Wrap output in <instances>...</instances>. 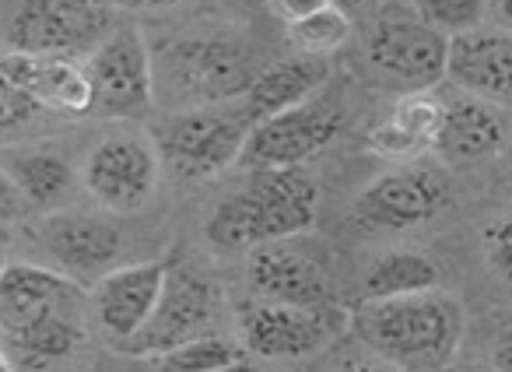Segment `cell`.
Returning <instances> with one entry per match:
<instances>
[{"instance_id": "obj_15", "label": "cell", "mask_w": 512, "mask_h": 372, "mask_svg": "<svg viewBox=\"0 0 512 372\" xmlns=\"http://www.w3.org/2000/svg\"><path fill=\"white\" fill-rule=\"evenodd\" d=\"M327 313L288 306V302H249L239 309V344L246 355L281 362V358H306L330 341Z\"/></svg>"}, {"instance_id": "obj_29", "label": "cell", "mask_w": 512, "mask_h": 372, "mask_svg": "<svg viewBox=\"0 0 512 372\" xmlns=\"http://www.w3.org/2000/svg\"><path fill=\"white\" fill-rule=\"evenodd\" d=\"M484 253L488 264L512 285V215H502L484 229Z\"/></svg>"}, {"instance_id": "obj_7", "label": "cell", "mask_w": 512, "mask_h": 372, "mask_svg": "<svg viewBox=\"0 0 512 372\" xmlns=\"http://www.w3.org/2000/svg\"><path fill=\"white\" fill-rule=\"evenodd\" d=\"M365 60L379 78L393 81L404 92L435 88L446 78L449 39L428 29L411 4H390L372 22L365 39Z\"/></svg>"}, {"instance_id": "obj_33", "label": "cell", "mask_w": 512, "mask_h": 372, "mask_svg": "<svg viewBox=\"0 0 512 372\" xmlns=\"http://www.w3.org/2000/svg\"><path fill=\"white\" fill-rule=\"evenodd\" d=\"M491 365H495L498 372H512V330L509 334H502V341L495 344V351H491Z\"/></svg>"}, {"instance_id": "obj_20", "label": "cell", "mask_w": 512, "mask_h": 372, "mask_svg": "<svg viewBox=\"0 0 512 372\" xmlns=\"http://www.w3.org/2000/svg\"><path fill=\"white\" fill-rule=\"evenodd\" d=\"M446 78L460 92L488 102L512 99V32L474 29L467 36L449 39Z\"/></svg>"}, {"instance_id": "obj_35", "label": "cell", "mask_w": 512, "mask_h": 372, "mask_svg": "<svg viewBox=\"0 0 512 372\" xmlns=\"http://www.w3.org/2000/svg\"><path fill=\"white\" fill-rule=\"evenodd\" d=\"M495 18H498V29L512 32V0H495Z\"/></svg>"}, {"instance_id": "obj_34", "label": "cell", "mask_w": 512, "mask_h": 372, "mask_svg": "<svg viewBox=\"0 0 512 372\" xmlns=\"http://www.w3.org/2000/svg\"><path fill=\"white\" fill-rule=\"evenodd\" d=\"M341 372H404V369H397V365H390V362H383V358H372V362H348Z\"/></svg>"}, {"instance_id": "obj_26", "label": "cell", "mask_w": 512, "mask_h": 372, "mask_svg": "<svg viewBox=\"0 0 512 372\" xmlns=\"http://www.w3.org/2000/svg\"><path fill=\"white\" fill-rule=\"evenodd\" d=\"M411 8L428 29H435L446 39H456L481 29L488 0H411Z\"/></svg>"}, {"instance_id": "obj_18", "label": "cell", "mask_w": 512, "mask_h": 372, "mask_svg": "<svg viewBox=\"0 0 512 372\" xmlns=\"http://www.w3.org/2000/svg\"><path fill=\"white\" fill-rule=\"evenodd\" d=\"M512 137V123L495 102L477 99V95H456L446 99V113H442V127L435 134L432 158L442 165H470L495 158L505 151Z\"/></svg>"}, {"instance_id": "obj_22", "label": "cell", "mask_w": 512, "mask_h": 372, "mask_svg": "<svg viewBox=\"0 0 512 372\" xmlns=\"http://www.w3.org/2000/svg\"><path fill=\"white\" fill-rule=\"evenodd\" d=\"M439 264L425 253L414 250H393L372 260L365 271V299H400V295H418L439 288Z\"/></svg>"}, {"instance_id": "obj_11", "label": "cell", "mask_w": 512, "mask_h": 372, "mask_svg": "<svg viewBox=\"0 0 512 372\" xmlns=\"http://www.w3.org/2000/svg\"><path fill=\"white\" fill-rule=\"evenodd\" d=\"M221 313V292L211 278L190 271V267H172L165 278L162 299H158L151 320L120 344L116 351L134 358H158L179 344L193 341L200 334H211L214 320Z\"/></svg>"}, {"instance_id": "obj_12", "label": "cell", "mask_w": 512, "mask_h": 372, "mask_svg": "<svg viewBox=\"0 0 512 372\" xmlns=\"http://www.w3.org/2000/svg\"><path fill=\"white\" fill-rule=\"evenodd\" d=\"M36 239L46 257L53 260V267L85 288H92L102 274L120 267L123 229L109 215L78 208L53 211V215L39 218Z\"/></svg>"}, {"instance_id": "obj_6", "label": "cell", "mask_w": 512, "mask_h": 372, "mask_svg": "<svg viewBox=\"0 0 512 372\" xmlns=\"http://www.w3.org/2000/svg\"><path fill=\"white\" fill-rule=\"evenodd\" d=\"M116 25L106 0H25L11 18L8 50L85 60Z\"/></svg>"}, {"instance_id": "obj_14", "label": "cell", "mask_w": 512, "mask_h": 372, "mask_svg": "<svg viewBox=\"0 0 512 372\" xmlns=\"http://www.w3.org/2000/svg\"><path fill=\"white\" fill-rule=\"evenodd\" d=\"M165 278H169V260H141V264L113 267L88 288V313L113 348L127 344L151 320Z\"/></svg>"}, {"instance_id": "obj_17", "label": "cell", "mask_w": 512, "mask_h": 372, "mask_svg": "<svg viewBox=\"0 0 512 372\" xmlns=\"http://www.w3.org/2000/svg\"><path fill=\"white\" fill-rule=\"evenodd\" d=\"M246 274H249V288L260 299L327 313V302H330L327 271L320 267V260L288 246V239L285 243H267L249 250Z\"/></svg>"}, {"instance_id": "obj_23", "label": "cell", "mask_w": 512, "mask_h": 372, "mask_svg": "<svg viewBox=\"0 0 512 372\" xmlns=\"http://www.w3.org/2000/svg\"><path fill=\"white\" fill-rule=\"evenodd\" d=\"M355 36V22H351L348 11H341L337 4H327L316 15L302 18L295 25H285V39L299 57H334L337 50L351 43Z\"/></svg>"}, {"instance_id": "obj_40", "label": "cell", "mask_w": 512, "mask_h": 372, "mask_svg": "<svg viewBox=\"0 0 512 372\" xmlns=\"http://www.w3.org/2000/svg\"><path fill=\"white\" fill-rule=\"evenodd\" d=\"M8 264V260H4V229H0V267Z\"/></svg>"}, {"instance_id": "obj_37", "label": "cell", "mask_w": 512, "mask_h": 372, "mask_svg": "<svg viewBox=\"0 0 512 372\" xmlns=\"http://www.w3.org/2000/svg\"><path fill=\"white\" fill-rule=\"evenodd\" d=\"M330 4H337V8L341 11H365V8H372V4H376V0H330Z\"/></svg>"}, {"instance_id": "obj_27", "label": "cell", "mask_w": 512, "mask_h": 372, "mask_svg": "<svg viewBox=\"0 0 512 372\" xmlns=\"http://www.w3.org/2000/svg\"><path fill=\"white\" fill-rule=\"evenodd\" d=\"M365 151L376 155V158H383V162H390V165H407V162H421V158H432V151H428L418 137L407 134L400 123H393L390 116L379 120L376 127L369 130V137H365Z\"/></svg>"}, {"instance_id": "obj_9", "label": "cell", "mask_w": 512, "mask_h": 372, "mask_svg": "<svg viewBox=\"0 0 512 372\" xmlns=\"http://www.w3.org/2000/svg\"><path fill=\"white\" fill-rule=\"evenodd\" d=\"M162 151L148 134H106L81 162V186L109 215H134L155 197Z\"/></svg>"}, {"instance_id": "obj_4", "label": "cell", "mask_w": 512, "mask_h": 372, "mask_svg": "<svg viewBox=\"0 0 512 372\" xmlns=\"http://www.w3.org/2000/svg\"><path fill=\"white\" fill-rule=\"evenodd\" d=\"M253 116L239 102H221V106L179 109L158 127V151L162 162H169L186 179H211L239 165L246 148V137L253 130Z\"/></svg>"}, {"instance_id": "obj_3", "label": "cell", "mask_w": 512, "mask_h": 372, "mask_svg": "<svg viewBox=\"0 0 512 372\" xmlns=\"http://www.w3.org/2000/svg\"><path fill=\"white\" fill-rule=\"evenodd\" d=\"M151 64H155V102L172 113L239 102L260 74L253 46L228 32L169 39L151 50Z\"/></svg>"}, {"instance_id": "obj_25", "label": "cell", "mask_w": 512, "mask_h": 372, "mask_svg": "<svg viewBox=\"0 0 512 372\" xmlns=\"http://www.w3.org/2000/svg\"><path fill=\"white\" fill-rule=\"evenodd\" d=\"M442 113H446V99L435 88H411L404 92L390 109V120L400 123L411 137H418L428 151L435 144V134L442 127Z\"/></svg>"}, {"instance_id": "obj_16", "label": "cell", "mask_w": 512, "mask_h": 372, "mask_svg": "<svg viewBox=\"0 0 512 372\" xmlns=\"http://www.w3.org/2000/svg\"><path fill=\"white\" fill-rule=\"evenodd\" d=\"M0 74H4L8 85H15L22 95H29L46 113H57V116L92 113V85H88V74L81 60L4 50L0 53Z\"/></svg>"}, {"instance_id": "obj_24", "label": "cell", "mask_w": 512, "mask_h": 372, "mask_svg": "<svg viewBox=\"0 0 512 372\" xmlns=\"http://www.w3.org/2000/svg\"><path fill=\"white\" fill-rule=\"evenodd\" d=\"M246 351H242L239 341H232V337H221V334H200L193 337V341L179 344V348L165 351V355H158V369L162 372H214L221 369V365L235 362V358H242Z\"/></svg>"}, {"instance_id": "obj_38", "label": "cell", "mask_w": 512, "mask_h": 372, "mask_svg": "<svg viewBox=\"0 0 512 372\" xmlns=\"http://www.w3.org/2000/svg\"><path fill=\"white\" fill-rule=\"evenodd\" d=\"M442 372H498L495 365H446Z\"/></svg>"}, {"instance_id": "obj_8", "label": "cell", "mask_w": 512, "mask_h": 372, "mask_svg": "<svg viewBox=\"0 0 512 372\" xmlns=\"http://www.w3.org/2000/svg\"><path fill=\"white\" fill-rule=\"evenodd\" d=\"M88 288L57 267L11 260L0 267V344L60 320H88Z\"/></svg>"}, {"instance_id": "obj_21", "label": "cell", "mask_w": 512, "mask_h": 372, "mask_svg": "<svg viewBox=\"0 0 512 372\" xmlns=\"http://www.w3.org/2000/svg\"><path fill=\"white\" fill-rule=\"evenodd\" d=\"M330 81V64L320 57H288L271 67H260L249 92L242 95V106L249 109L253 123L271 120L295 106H306L316 92Z\"/></svg>"}, {"instance_id": "obj_30", "label": "cell", "mask_w": 512, "mask_h": 372, "mask_svg": "<svg viewBox=\"0 0 512 372\" xmlns=\"http://www.w3.org/2000/svg\"><path fill=\"white\" fill-rule=\"evenodd\" d=\"M29 215H32V208L25 204L22 190H18L15 179H11V172L4 169V162H0V229L25 222Z\"/></svg>"}, {"instance_id": "obj_39", "label": "cell", "mask_w": 512, "mask_h": 372, "mask_svg": "<svg viewBox=\"0 0 512 372\" xmlns=\"http://www.w3.org/2000/svg\"><path fill=\"white\" fill-rule=\"evenodd\" d=\"M0 372H15V365H11V358L4 348H0Z\"/></svg>"}, {"instance_id": "obj_32", "label": "cell", "mask_w": 512, "mask_h": 372, "mask_svg": "<svg viewBox=\"0 0 512 372\" xmlns=\"http://www.w3.org/2000/svg\"><path fill=\"white\" fill-rule=\"evenodd\" d=\"M116 15H158V11H169L183 0H106Z\"/></svg>"}, {"instance_id": "obj_5", "label": "cell", "mask_w": 512, "mask_h": 372, "mask_svg": "<svg viewBox=\"0 0 512 372\" xmlns=\"http://www.w3.org/2000/svg\"><path fill=\"white\" fill-rule=\"evenodd\" d=\"M92 85V113L99 120H144L155 106L151 46L137 25H116L85 60Z\"/></svg>"}, {"instance_id": "obj_31", "label": "cell", "mask_w": 512, "mask_h": 372, "mask_svg": "<svg viewBox=\"0 0 512 372\" xmlns=\"http://www.w3.org/2000/svg\"><path fill=\"white\" fill-rule=\"evenodd\" d=\"M327 4L330 0H267V11H271L281 25H295V22H302V18L323 11Z\"/></svg>"}, {"instance_id": "obj_2", "label": "cell", "mask_w": 512, "mask_h": 372, "mask_svg": "<svg viewBox=\"0 0 512 372\" xmlns=\"http://www.w3.org/2000/svg\"><path fill=\"white\" fill-rule=\"evenodd\" d=\"M320 186L306 165L249 169L246 183L214 208L204 236L218 250H256L306 236L316 225Z\"/></svg>"}, {"instance_id": "obj_19", "label": "cell", "mask_w": 512, "mask_h": 372, "mask_svg": "<svg viewBox=\"0 0 512 372\" xmlns=\"http://www.w3.org/2000/svg\"><path fill=\"white\" fill-rule=\"evenodd\" d=\"M0 162L22 190L32 215H53V211L71 208L81 176L64 148H57L53 141L4 144Z\"/></svg>"}, {"instance_id": "obj_13", "label": "cell", "mask_w": 512, "mask_h": 372, "mask_svg": "<svg viewBox=\"0 0 512 372\" xmlns=\"http://www.w3.org/2000/svg\"><path fill=\"white\" fill-rule=\"evenodd\" d=\"M344 134V116L327 106H295L271 120H260L239 155L242 169H295L320 158Z\"/></svg>"}, {"instance_id": "obj_36", "label": "cell", "mask_w": 512, "mask_h": 372, "mask_svg": "<svg viewBox=\"0 0 512 372\" xmlns=\"http://www.w3.org/2000/svg\"><path fill=\"white\" fill-rule=\"evenodd\" d=\"M214 372H260L256 369V362L249 355H242V358H235V362H228V365H221V369H214Z\"/></svg>"}, {"instance_id": "obj_10", "label": "cell", "mask_w": 512, "mask_h": 372, "mask_svg": "<svg viewBox=\"0 0 512 372\" xmlns=\"http://www.w3.org/2000/svg\"><path fill=\"white\" fill-rule=\"evenodd\" d=\"M449 179L432 162L393 165L390 172L376 176L351 204V218L362 229H411L432 222L449 208Z\"/></svg>"}, {"instance_id": "obj_28", "label": "cell", "mask_w": 512, "mask_h": 372, "mask_svg": "<svg viewBox=\"0 0 512 372\" xmlns=\"http://www.w3.org/2000/svg\"><path fill=\"white\" fill-rule=\"evenodd\" d=\"M46 116V109H39L29 95H22L15 85L4 81L0 74V144H15L18 134H25L29 127H36Z\"/></svg>"}, {"instance_id": "obj_1", "label": "cell", "mask_w": 512, "mask_h": 372, "mask_svg": "<svg viewBox=\"0 0 512 372\" xmlns=\"http://www.w3.org/2000/svg\"><path fill=\"white\" fill-rule=\"evenodd\" d=\"M351 327L365 348L397 369L442 372L463 341L467 313L456 295L432 288L400 299H365Z\"/></svg>"}]
</instances>
